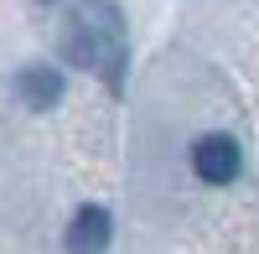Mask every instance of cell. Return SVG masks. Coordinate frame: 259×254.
<instances>
[{
  "label": "cell",
  "instance_id": "cell-1",
  "mask_svg": "<svg viewBox=\"0 0 259 254\" xmlns=\"http://www.w3.org/2000/svg\"><path fill=\"white\" fill-rule=\"evenodd\" d=\"M62 57L73 68H99L109 78V89H119V78H124V21L109 0H89L62 26Z\"/></svg>",
  "mask_w": 259,
  "mask_h": 254
},
{
  "label": "cell",
  "instance_id": "cell-2",
  "mask_svg": "<svg viewBox=\"0 0 259 254\" xmlns=\"http://www.w3.org/2000/svg\"><path fill=\"white\" fill-rule=\"evenodd\" d=\"M239 166H244V156H239V140L233 135H202L197 145H192V172H197L202 182H212V187L233 182Z\"/></svg>",
  "mask_w": 259,
  "mask_h": 254
},
{
  "label": "cell",
  "instance_id": "cell-3",
  "mask_svg": "<svg viewBox=\"0 0 259 254\" xmlns=\"http://www.w3.org/2000/svg\"><path fill=\"white\" fill-rule=\"evenodd\" d=\"M16 99L26 104V109H52V104L62 99V73L47 68V62H31V68H21L16 73Z\"/></svg>",
  "mask_w": 259,
  "mask_h": 254
},
{
  "label": "cell",
  "instance_id": "cell-4",
  "mask_svg": "<svg viewBox=\"0 0 259 254\" xmlns=\"http://www.w3.org/2000/svg\"><path fill=\"white\" fill-rule=\"evenodd\" d=\"M104 249H109V213L99 202H89L68 223V254H104Z\"/></svg>",
  "mask_w": 259,
  "mask_h": 254
}]
</instances>
